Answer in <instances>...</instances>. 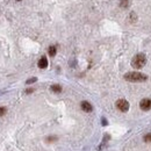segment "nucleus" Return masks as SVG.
Instances as JSON below:
<instances>
[{
	"label": "nucleus",
	"mask_w": 151,
	"mask_h": 151,
	"mask_svg": "<svg viewBox=\"0 0 151 151\" xmlns=\"http://www.w3.org/2000/svg\"><path fill=\"white\" fill-rule=\"evenodd\" d=\"M124 79L132 83H142L148 79V77L141 72H128L127 75H124Z\"/></svg>",
	"instance_id": "obj_1"
},
{
	"label": "nucleus",
	"mask_w": 151,
	"mask_h": 151,
	"mask_svg": "<svg viewBox=\"0 0 151 151\" xmlns=\"http://www.w3.org/2000/svg\"><path fill=\"white\" fill-rule=\"evenodd\" d=\"M145 63H147V57L144 54H137L132 59V66L134 69H142Z\"/></svg>",
	"instance_id": "obj_2"
},
{
	"label": "nucleus",
	"mask_w": 151,
	"mask_h": 151,
	"mask_svg": "<svg viewBox=\"0 0 151 151\" xmlns=\"http://www.w3.org/2000/svg\"><path fill=\"white\" fill-rule=\"evenodd\" d=\"M115 105H116V108L119 110H121V112H128V109H129V102L127 100H124V99L117 100Z\"/></svg>",
	"instance_id": "obj_3"
},
{
	"label": "nucleus",
	"mask_w": 151,
	"mask_h": 151,
	"mask_svg": "<svg viewBox=\"0 0 151 151\" xmlns=\"http://www.w3.org/2000/svg\"><path fill=\"white\" fill-rule=\"evenodd\" d=\"M140 107L142 110H150L151 109V99H143V100H141Z\"/></svg>",
	"instance_id": "obj_4"
},
{
	"label": "nucleus",
	"mask_w": 151,
	"mask_h": 151,
	"mask_svg": "<svg viewBox=\"0 0 151 151\" xmlns=\"http://www.w3.org/2000/svg\"><path fill=\"white\" fill-rule=\"evenodd\" d=\"M81 109L84 110V112H87V113H90V112H92V105H91L90 102H87V101H83L81 102Z\"/></svg>",
	"instance_id": "obj_5"
},
{
	"label": "nucleus",
	"mask_w": 151,
	"mask_h": 151,
	"mask_svg": "<svg viewBox=\"0 0 151 151\" xmlns=\"http://www.w3.org/2000/svg\"><path fill=\"white\" fill-rule=\"evenodd\" d=\"M47 66H48V59H47V57H41L38 61V68L40 69H45Z\"/></svg>",
	"instance_id": "obj_6"
},
{
	"label": "nucleus",
	"mask_w": 151,
	"mask_h": 151,
	"mask_svg": "<svg viewBox=\"0 0 151 151\" xmlns=\"http://www.w3.org/2000/svg\"><path fill=\"white\" fill-rule=\"evenodd\" d=\"M48 52H49V55H50L51 57H54L56 55V52H57V50H56V47L55 45H51V47H49V49H48Z\"/></svg>",
	"instance_id": "obj_7"
},
{
	"label": "nucleus",
	"mask_w": 151,
	"mask_h": 151,
	"mask_svg": "<svg viewBox=\"0 0 151 151\" xmlns=\"http://www.w3.org/2000/svg\"><path fill=\"white\" fill-rule=\"evenodd\" d=\"M129 5H130L129 0H121V1H120V6L122 7V8H128Z\"/></svg>",
	"instance_id": "obj_8"
},
{
	"label": "nucleus",
	"mask_w": 151,
	"mask_h": 151,
	"mask_svg": "<svg viewBox=\"0 0 151 151\" xmlns=\"http://www.w3.org/2000/svg\"><path fill=\"white\" fill-rule=\"evenodd\" d=\"M51 91H52V92H55V93L62 92V86H59V85H52V86H51Z\"/></svg>",
	"instance_id": "obj_9"
},
{
	"label": "nucleus",
	"mask_w": 151,
	"mask_h": 151,
	"mask_svg": "<svg viewBox=\"0 0 151 151\" xmlns=\"http://www.w3.org/2000/svg\"><path fill=\"white\" fill-rule=\"evenodd\" d=\"M143 140H144L145 143H150V142H151V133L147 134V135L144 136V138H143Z\"/></svg>",
	"instance_id": "obj_10"
},
{
	"label": "nucleus",
	"mask_w": 151,
	"mask_h": 151,
	"mask_svg": "<svg viewBox=\"0 0 151 151\" xmlns=\"http://www.w3.org/2000/svg\"><path fill=\"white\" fill-rule=\"evenodd\" d=\"M6 114V108L5 107H0V116H4Z\"/></svg>",
	"instance_id": "obj_11"
},
{
	"label": "nucleus",
	"mask_w": 151,
	"mask_h": 151,
	"mask_svg": "<svg viewBox=\"0 0 151 151\" xmlns=\"http://www.w3.org/2000/svg\"><path fill=\"white\" fill-rule=\"evenodd\" d=\"M36 80H37V79H36V78H31V79H28V80H27V84H31V83H35Z\"/></svg>",
	"instance_id": "obj_12"
},
{
	"label": "nucleus",
	"mask_w": 151,
	"mask_h": 151,
	"mask_svg": "<svg viewBox=\"0 0 151 151\" xmlns=\"http://www.w3.org/2000/svg\"><path fill=\"white\" fill-rule=\"evenodd\" d=\"M33 91H34L33 88H29V90H27V91H26V93H31V92H33Z\"/></svg>",
	"instance_id": "obj_13"
},
{
	"label": "nucleus",
	"mask_w": 151,
	"mask_h": 151,
	"mask_svg": "<svg viewBox=\"0 0 151 151\" xmlns=\"http://www.w3.org/2000/svg\"><path fill=\"white\" fill-rule=\"evenodd\" d=\"M18 1H20V0H18Z\"/></svg>",
	"instance_id": "obj_14"
}]
</instances>
